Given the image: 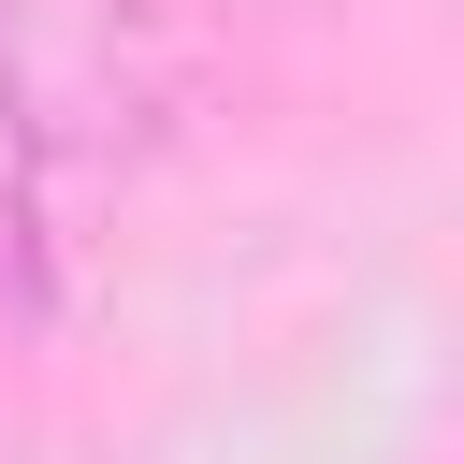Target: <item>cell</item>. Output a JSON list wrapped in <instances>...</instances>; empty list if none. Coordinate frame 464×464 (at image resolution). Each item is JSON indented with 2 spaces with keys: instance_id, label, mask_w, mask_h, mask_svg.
<instances>
[{
  "instance_id": "obj_1",
  "label": "cell",
  "mask_w": 464,
  "mask_h": 464,
  "mask_svg": "<svg viewBox=\"0 0 464 464\" xmlns=\"http://www.w3.org/2000/svg\"><path fill=\"white\" fill-rule=\"evenodd\" d=\"M58 319V232H44V145L0 116V334Z\"/></svg>"
}]
</instances>
